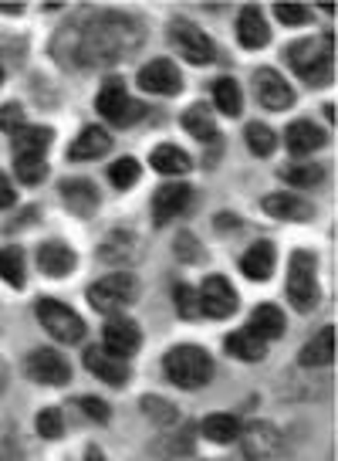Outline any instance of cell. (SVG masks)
Instances as JSON below:
<instances>
[{
	"label": "cell",
	"mask_w": 338,
	"mask_h": 461,
	"mask_svg": "<svg viewBox=\"0 0 338 461\" xmlns=\"http://www.w3.org/2000/svg\"><path fill=\"white\" fill-rule=\"evenodd\" d=\"M281 176L291 187H315V184H322L325 170L318 163H301V167H284Z\"/></svg>",
	"instance_id": "obj_39"
},
{
	"label": "cell",
	"mask_w": 338,
	"mask_h": 461,
	"mask_svg": "<svg viewBox=\"0 0 338 461\" xmlns=\"http://www.w3.org/2000/svg\"><path fill=\"white\" fill-rule=\"evenodd\" d=\"M332 51H335L332 34H325V38H301V41L288 48V61H291L298 78H305L308 86H325V82H332V65H335Z\"/></svg>",
	"instance_id": "obj_3"
},
{
	"label": "cell",
	"mask_w": 338,
	"mask_h": 461,
	"mask_svg": "<svg viewBox=\"0 0 338 461\" xmlns=\"http://www.w3.org/2000/svg\"><path fill=\"white\" fill-rule=\"evenodd\" d=\"M34 312H38V322H41L48 336L58 339V343H82L84 339V319L71 309V305L58 303V299H38L34 303Z\"/></svg>",
	"instance_id": "obj_7"
},
{
	"label": "cell",
	"mask_w": 338,
	"mask_h": 461,
	"mask_svg": "<svg viewBox=\"0 0 338 461\" xmlns=\"http://www.w3.org/2000/svg\"><path fill=\"white\" fill-rule=\"evenodd\" d=\"M84 461H105L102 447L99 445H88V447H84Z\"/></svg>",
	"instance_id": "obj_47"
},
{
	"label": "cell",
	"mask_w": 338,
	"mask_h": 461,
	"mask_svg": "<svg viewBox=\"0 0 338 461\" xmlns=\"http://www.w3.org/2000/svg\"><path fill=\"white\" fill-rule=\"evenodd\" d=\"M213 102L224 115H240L244 113V92H240L237 78H217L213 86Z\"/></svg>",
	"instance_id": "obj_33"
},
{
	"label": "cell",
	"mask_w": 338,
	"mask_h": 461,
	"mask_svg": "<svg viewBox=\"0 0 338 461\" xmlns=\"http://www.w3.org/2000/svg\"><path fill=\"white\" fill-rule=\"evenodd\" d=\"M169 41L173 48L183 55V61L190 65H210L213 58H217V48H213L210 34L203 28H197L193 21H183V17H176V21H169Z\"/></svg>",
	"instance_id": "obj_9"
},
{
	"label": "cell",
	"mask_w": 338,
	"mask_h": 461,
	"mask_svg": "<svg viewBox=\"0 0 338 461\" xmlns=\"http://www.w3.org/2000/svg\"><path fill=\"white\" fill-rule=\"evenodd\" d=\"M24 374L34 380V384H44V387H65L71 380V363L58 353V349H34L28 360H24Z\"/></svg>",
	"instance_id": "obj_11"
},
{
	"label": "cell",
	"mask_w": 338,
	"mask_h": 461,
	"mask_svg": "<svg viewBox=\"0 0 338 461\" xmlns=\"http://www.w3.org/2000/svg\"><path fill=\"white\" fill-rule=\"evenodd\" d=\"M224 349L230 357H237V360H247V363H257L268 357V343L264 339H257L254 332L240 330V332H230L224 339Z\"/></svg>",
	"instance_id": "obj_27"
},
{
	"label": "cell",
	"mask_w": 338,
	"mask_h": 461,
	"mask_svg": "<svg viewBox=\"0 0 338 461\" xmlns=\"http://www.w3.org/2000/svg\"><path fill=\"white\" fill-rule=\"evenodd\" d=\"M139 251H142L139 241H136L132 234H126V230H115L112 238L99 248L102 261H136Z\"/></svg>",
	"instance_id": "obj_32"
},
{
	"label": "cell",
	"mask_w": 338,
	"mask_h": 461,
	"mask_svg": "<svg viewBox=\"0 0 338 461\" xmlns=\"http://www.w3.org/2000/svg\"><path fill=\"white\" fill-rule=\"evenodd\" d=\"M136 82H139V88L149 92V95H176V92H183V72H180L176 61H169V58H156L149 65H142L139 75H136Z\"/></svg>",
	"instance_id": "obj_12"
},
{
	"label": "cell",
	"mask_w": 338,
	"mask_h": 461,
	"mask_svg": "<svg viewBox=\"0 0 338 461\" xmlns=\"http://www.w3.org/2000/svg\"><path fill=\"white\" fill-rule=\"evenodd\" d=\"M17 203V190L11 184V176L7 173H0V211H11Z\"/></svg>",
	"instance_id": "obj_46"
},
{
	"label": "cell",
	"mask_w": 338,
	"mask_h": 461,
	"mask_svg": "<svg viewBox=\"0 0 338 461\" xmlns=\"http://www.w3.org/2000/svg\"><path fill=\"white\" fill-rule=\"evenodd\" d=\"M173 299H176V309H180V316L183 319H200V299H197V288L180 282V285L173 288Z\"/></svg>",
	"instance_id": "obj_40"
},
{
	"label": "cell",
	"mask_w": 338,
	"mask_h": 461,
	"mask_svg": "<svg viewBox=\"0 0 338 461\" xmlns=\"http://www.w3.org/2000/svg\"><path fill=\"white\" fill-rule=\"evenodd\" d=\"M0 278L7 282V285L21 288L28 282V265H24V251L17 245H7L0 251Z\"/></svg>",
	"instance_id": "obj_30"
},
{
	"label": "cell",
	"mask_w": 338,
	"mask_h": 461,
	"mask_svg": "<svg viewBox=\"0 0 338 461\" xmlns=\"http://www.w3.org/2000/svg\"><path fill=\"white\" fill-rule=\"evenodd\" d=\"M261 207H264V214L278 217V221H311L315 217V207L295 194H268Z\"/></svg>",
	"instance_id": "obj_20"
},
{
	"label": "cell",
	"mask_w": 338,
	"mask_h": 461,
	"mask_svg": "<svg viewBox=\"0 0 338 461\" xmlns=\"http://www.w3.org/2000/svg\"><path fill=\"white\" fill-rule=\"evenodd\" d=\"M183 130L190 136H197V140H213L217 136V122H213L210 115V105H203V102L190 105L183 113Z\"/></svg>",
	"instance_id": "obj_31"
},
{
	"label": "cell",
	"mask_w": 338,
	"mask_h": 461,
	"mask_svg": "<svg viewBox=\"0 0 338 461\" xmlns=\"http://www.w3.org/2000/svg\"><path fill=\"white\" fill-rule=\"evenodd\" d=\"M197 299H200V316H210V319H230L237 312V303H240L237 288L230 285L224 275L203 278Z\"/></svg>",
	"instance_id": "obj_10"
},
{
	"label": "cell",
	"mask_w": 338,
	"mask_h": 461,
	"mask_svg": "<svg viewBox=\"0 0 338 461\" xmlns=\"http://www.w3.org/2000/svg\"><path fill=\"white\" fill-rule=\"evenodd\" d=\"M0 14H24V4H4L0 0Z\"/></svg>",
	"instance_id": "obj_48"
},
{
	"label": "cell",
	"mask_w": 338,
	"mask_h": 461,
	"mask_svg": "<svg viewBox=\"0 0 338 461\" xmlns=\"http://www.w3.org/2000/svg\"><path fill=\"white\" fill-rule=\"evenodd\" d=\"M112 149V136L102 130V126H88V130L71 143L68 149V159H78V163H84V159H99L105 157Z\"/></svg>",
	"instance_id": "obj_25"
},
{
	"label": "cell",
	"mask_w": 338,
	"mask_h": 461,
	"mask_svg": "<svg viewBox=\"0 0 338 461\" xmlns=\"http://www.w3.org/2000/svg\"><path fill=\"white\" fill-rule=\"evenodd\" d=\"M58 190H61V201L68 203L71 214L92 217L95 211H99L102 194L92 180H84V176H71V180H61V187Z\"/></svg>",
	"instance_id": "obj_15"
},
{
	"label": "cell",
	"mask_w": 338,
	"mask_h": 461,
	"mask_svg": "<svg viewBox=\"0 0 338 461\" xmlns=\"http://www.w3.org/2000/svg\"><path fill=\"white\" fill-rule=\"evenodd\" d=\"M95 109H99L102 119H109V122L122 126V130L132 126V122H139L142 115H146V105H142V102L129 99L126 82H122V78H109V82L99 88Z\"/></svg>",
	"instance_id": "obj_8"
},
{
	"label": "cell",
	"mask_w": 338,
	"mask_h": 461,
	"mask_svg": "<svg viewBox=\"0 0 338 461\" xmlns=\"http://www.w3.org/2000/svg\"><path fill=\"white\" fill-rule=\"evenodd\" d=\"M244 330L254 332V336H257V339H264V343H268V339H278V336L284 332V312L274 303L257 305Z\"/></svg>",
	"instance_id": "obj_24"
},
{
	"label": "cell",
	"mask_w": 338,
	"mask_h": 461,
	"mask_svg": "<svg viewBox=\"0 0 338 461\" xmlns=\"http://www.w3.org/2000/svg\"><path fill=\"white\" fill-rule=\"evenodd\" d=\"M200 431H203V438L217 441V445H230V441H237L240 420L234 414H207L200 420Z\"/></svg>",
	"instance_id": "obj_29"
},
{
	"label": "cell",
	"mask_w": 338,
	"mask_h": 461,
	"mask_svg": "<svg viewBox=\"0 0 338 461\" xmlns=\"http://www.w3.org/2000/svg\"><path fill=\"white\" fill-rule=\"evenodd\" d=\"M24 130V109H21V102H7V105H0V132H21Z\"/></svg>",
	"instance_id": "obj_43"
},
{
	"label": "cell",
	"mask_w": 338,
	"mask_h": 461,
	"mask_svg": "<svg viewBox=\"0 0 338 461\" xmlns=\"http://www.w3.org/2000/svg\"><path fill=\"white\" fill-rule=\"evenodd\" d=\"M328 143V136H325L322 126H315L311 119H298L288 126V149L295 153V157H308L315 149H322Z\"/></svg>",
	"instance_id": "obj_22"
},
{
	"label": "cell",
	"mask_w": 338,
	"mask_h": 461,
	"mask_svg": "<svg viewBox=\"0 0 338 461\" xmlns=\"http://www.w3.org/2000/svg\"><path fill=\"white\" fill-rule=\"evenodd\" d=\"M240 451H244V458L247 461H288L291 458V451H288V441H284V434L278 431V424L274 420H247V424H240Z\"/></svg>",
	"instance_id": "obj_4"
},
{
	"label": "cell",
	"mask_w": 338,
	"mask_h": 461,
	"mask_svg": "<svg viewBox=\"0 0 338 461\" xmlns=\"http://www.w3.org/2000/svg\"><path fill=\"white\" fill-rule=\"evenodd\" d=\"M7 458H11V441L0 438V461H7Z\"/></svg>",
	"instance_id": "obj_49"
},
{
	"label": "cell",
	"mask_w": 338,
	"mask_h": 461,
	"mask_svg": "<svg viewBox=\"0 0 338 461\" xmlns=\"http://www.w3.org/2000/svg\"><path fill=\"white\" fill-rule=\"evenodd\" d=\"M332 360H335V326H325L322 332H315L305 343L298 363L305 370H322V366H332Z\"/></svg>",
	"instance_id": "obj_18"
},
{
	"label": "cell",
	"mask_w": 338,
	"mask_h": 461,
	"mask_svg": "<svg viewBox=\"0 0 338 461\" xmlns=\"http://www.w3.org/2000/svg\"><path fill=\"white\" fill-rule=\"evenodd\" d=\"M163 370H166L169 384H176V387L183 390H200L210 384L213 360L203 346L183 343V346H173L166 357H163Z\"/></svg>",
	"instance_id": "obj_2"
},
{
	"label": "cell",
	"mask_w": 338,
	"mask_h": 461,
	"mask_svg": "<svg viewBox=\"0 0 338 461\" xmlns=\"http://www.w3.org/2000/svg\"><path fill=\"white\" fill-rule=\"evenodd\" d=\"M14 173L24 187H38L48 176V157H14Z\"/></svg>",
	"instance_id": "obj_37"
},
{
	"label": "cell",
	"mask_w": 338,
	"mask_h": 461,
	"mask_svg": "<svg viewBox=\"0 0 338 461\" xmlns=\"http://www.w3.org/2000/svg\"><path fill=\"white\" fill-rule=\"evenodd\" d=\"M102 346L119 357V360H129L132 353H139L142 346V330L136 319L129 316H112L105 322V330H102Z\"/></svg>",
	"instance_id": "obj_14"
},
{
	"label": "cell",
	"mask_w": 338,
	"mask_h": 461,
	"mask_svg": "<svg viewBox=\"0 0 338 461\" xmlns=\"http://www.w3.org/2000/svg\"><path fill=\"white\" fill-rule=\"evenodd\" d=\"M136 299H139V278L129 272L105 275V278H99L95 285L88 288V305L95 312H105V316H112V312H119L122 305L136 303Z\"/></svg>",
	"instance_id": "obj_6"
},
{
	"label": "cell",
	"mask_w": 338,
	"mask_h": 461,
	"mask_svg": "<svg viewBox=\"0 0 338 461\" xmlns=\"http://www.w3.org/2000/svg\"><path fill=\"white\" fill-rule=\"evenodd\" d=\"M84 366L92 376H99L102 384H112V387H122L129 380V363L112 357L105 346H88L84 349Z\"/></svg>",
	"instance_id": "obj_16"
},
{
	"label": "cell",
	"mask_w": 338,
	"mask_h": 461,
	"mask_svg": "<svg viewBox=\"0 0 338 461\" xmlns=\"http://www.w3.org/2000/svg\"><path fill=\"white\" fill-rule=\"evenodd\" d=\"M288 299L298 312H315L322 303V288H318V261L311 251H295L288 265Z\"/></svg>",
	"instance_id": "obj_5"
},
{
	"label": "cell",
	"mask_w": 338,
	"mask_h": 461,
	"mask_svg": "<svg viewBox=\"0 0 338 461\" xmlns=\"http://www.w3.org/2000/svg\"><path fill=\"white\" fill-rule=\"evenodd\" d=\"M254 92H257V102L271 109V113H284L295 105V88L288 86L278 68H257L254 72Z\"/></svg>",
	"instance_id": "obj_13"
},
{
	"label": "cell",
	"mask_w": 338,
	"mask_h": 461,
	"mask_svg": "<svg viewBox=\"0 0 338 461\" xmlns=\"http://www.w3.org/2000/svg\"><path fill=\"white\" fill-rule=\"evenodd\" d=\"M61 34H71V58L65 65H105L115 58L132 55L142 44V24L139 17L119 14V11H105L95 14L92 21H82L78 28H65Z\"/></svg>",
	"instance_id": "obj_1"
},
{
	"label": "cell",
	"mask_w": 338,
	"mask_h": 461,
	"mask_svg": "<svg viewBox=\"0 0 338 461\" xmlns=\"http://www.w3.org/2000/svg\"><path fill=\"white\" fill-rule=\"evenodd\" d=\"M139 176H142V167H139V159H132V157L115 159L112 167H109V180H112L115 190L136 187V184H139Z\"/></svg>",
	"instance_id": "obj_36"
},
{
	"label": "cell",
	"mask_w": 338,
	"mask_h": 461,
	"mask_svg": "<svg viewBox=\"0 0 338 461\" xmlns=\"http://www.w3.org/2000/svg\"><path fill=\"white\" fill-rule=\"evenodd\" d=\"M156 455H190L193 451V428H173V438H163L159 445H153Z\"/></svg>",
	"instance_id": "obj_38"
},
{
	"label": "cell",
	"mask_w": 338,
	"mask_h": 461,
	"mask_svg": "<svg viewBox=\"0 0 338 461\" xmlns=\"http://www.w3.org/2000/svg\"><path fill=\"white\" fill-rule=\"evenodd\" d=\"M149 163H153L159 173H166V176H183V173H190V167H193L190 153H186V149H180V146H173V143L156 146L153 157H149Z\"/></svg>",
	"instance_id": "obj_26"
},
{
	"label": "cell",
	"mask_w": 338,
	"mask_h": 461,
	"mask_svg": "<svg viewBox=\"0 0 338 461\" xmlns=\"http://www.w3.org/2000/svg\"><path fill=\"white\" fill-rule=\"evenodd\" d=\"M247 146H251L254 157H271L274 149H278V136H274V130L271 126H264V122H247Z\"/></svg>",
	"instance_id": "obj_35"
},
{
	"label": "cell",
	"mask_w": 338,
	"mask_h": 461,
	"mask_svg": "<svg viewBox=\"0 0 338 461\" xmlns=\"http://www.w3.org/2000/svg\"><path fill=\"white\" fill-rule=\"evenodd\" d=\"M0 86H4V68H0Z\"/></svg>",
	"instance_id": "obj_50"
},
{
	"label": "cell",
	"mask_w": 338,
	"mask_h": 461,
	"mask_svg": "<svg viewBox=\"0 0 338 461\" xmlns=\"http://www.w3.org/2000/svg\"><path fill=\"white\" fill-rule=\"evenodd\" d=\"M38 434L48 438V441H55L65 434V420H61V411L58 407H44L41 414H38Z\"/></svg>",
	"instance_id": "obj_41"
},
{
	"label": "cell",
	"mask_w": 338,
	"mask_h": 461,
	"mask_svg": "<svg viewBox=\"0 0 338 461\" xmlns=\"http://www.w3.org/2000/svg\"><path fill=\"white\" fill-rule=\"evenodd\" d=\"M237 38H240V44H244V48H251V51L271 44V28H268V21H264V14H261L257 7H244V11H240Z\"/></svg>",
	"instance_id": "obj_23"
},
{
	"label": "cell",
	"mask_w": 338,
	"mask_h": 461,
	"mask_svg": "<svg viewBox=\"0 0 338 461\" xmlns=\"http://www.w3.org/2000/svg\"><path fill=\"white\" fill-rule=\"evenodd\" d=\"M274 265H278V251L271 241H257L244 251V258H240V272L254 278V282H268L271 275H274Z\"/></svg>",
	"instance_id": "obj_19"
},
{
	"label": "cell",
	"mask_w": 338,
	"mask_h": 461,
	"mask_svg": "<svg viewBox=\"0 0 338 461\" xmlns=\"http://www.w3.org/2000/svg\"><path fill=\"white\" fill-rule=\"evenodd\" d=\"M75 265H78V255H75L68 245H61V241H48V245L38 248V268H41L44 275H51V278L71 275Z\"/></svg>",
	"instance_id": "obj_21"
},
{
	"label": "cell",
	"mask_w": 338,
	"mask_h": 461,
	"mask_svg": "<svg viewBox=\"0 0 338 461\" xmlns=\"http://www.w3.org/2000/svg\"><path fill=\"white\" fill-rule=\"evenodd\" d=\"M274 14H278L281 24L301 28V24H308L311 21V7H305V4H274Z\"/></svg>",
	"instance_id": "obj_42"
},
{
	"label": "cell",
	"mask_w": 338,
	"mask_h": 461,
	"mask_svg": "<svg viewBox=\"0 0 338 461\" xmlns=\"http://www.w3.org/2000/svg\"><path fill=\"white\" fill-rule=\"evenodd\" d=\"M190 197H193V190L186 187V184H166V187H159L153 197V221L156 224H166L176 214H183Z\"/></svg>",
	"instance_id": "obj_17"
},
{
	"label": "cell",
	"mask_w": 338,
	"mask_h": 461,
	"mask_svg": "<svg viewBox=\"0 0 338 461\" xmlns=\"http://www.w3.org/2000/svg\"><path fill=\"white\" fill-rule=\"evenodd\" d=\"M176 255H183V261L197 265V261L203 258V248L197 245V238H193L190 230H183V234H176Z\"/></svg>",
	"instance_id": "obj_44"
},
{
	"label": "cell",
	"mask_w": 338,
	"mask_h": 461,
	"mask_svg": "<svg viewBox=\"0 0 338 461\" xmlns=\"http://www.w3.org/2000/svg\"><path fill=\"white\" fill-rule=\"evenodd\" d=\"M51 140L55 132L48 126H24L21 132H14V157H44Z\"/></svg>",
	"instance_id": "obj_28"
},
{
	"label": "cell",
	"mask_w": 338,
	"mask_h": 461,
	"mask_svg": "<svg viewBox=\"0 0 338 461\" xmlns=\"http://www.w3.org/2000/svg\"><path fill=\"white\" fill-rule=\"evenodd\" d=\"M139 407H142V414H146L149 420H156L159 428H176V424H180V411H176V407H173L169 401H163V397H153V393H146Z\"/></svg>",
	"instance_id": "obj_34"
},
{
	"label": "cell",
	"mask_w": 338,
	"mask_h": 461,
	"mask_svg": "<svg viewBox=\"0 0 338 461\" xmlns=\"http://www.w3.org/2000/svg\"><path fill=\"white\" fill-rule=\"evenodd\" d=\"M78 407H82L92 420H102V424L112 418V407L105 401H99V397H78Z\"/></svg>",
	"instance_id": "obj_45"
}]
</instances>
